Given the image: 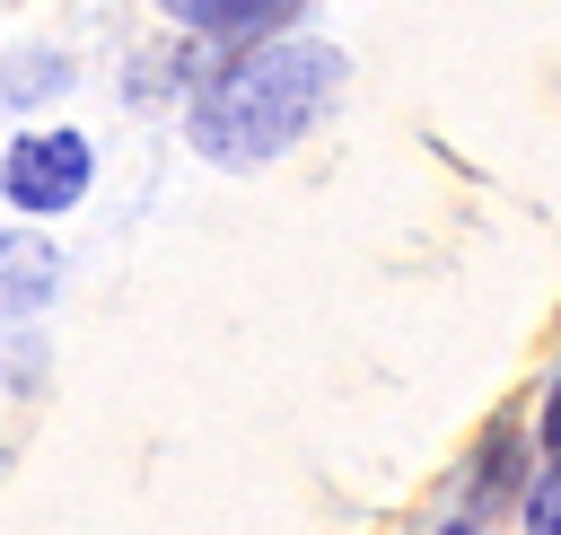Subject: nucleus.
<instances>
[{"mask_svg": "<svg viewBox=\"0 0 561 535\" xmlns=\"http://www.w3.org/2000/svg\"><path fill=\"white\" fill-rule=\"evenodd\" d=\"M447 535H482V526H447Z\"/></svg>", "mask_w": 561, "mask_h": 535, "instance_id": "nucleus-7", "label": "nucleus"}, {"mask_svg": "<svg viewBox=\"0 0 561 535\" xmlns=\"http://www.w3.org/2000/svg\"><path fill=\"white\" fill-rule=\"evenodd\" d=\"M53 289H61V254L44 237H0V325L35 316Z\"/></svg>", "mask_w": 561, "mask_h": 535, "instance_id": "nucleus-3", "label": "nucleus"}, {"mask_svg": "<svg viewBox=\"0 0 561 535\" xmlns=\"http://www.w3.org/2000/svg\"><path fill=\"white\" fill-rule=\"evenodd\" d=\"M0 193L18 210H70L88 193V140L79 132H35L0 158Z\"/></svg>", "mask_w": 561, "mask_h": 535, "instance_id": "nucleus-2", "label": "nucleus"}, {"mask_svg": "<svg viewBox=\"0 0 561 535\" xmlns=\"http://www.w3.org/2000/svg\"><path fill=\"white\" fill-rule=\"evenodd\" d=\"M333 96H342V53H333V44L272 35V44L237 53V61L193 96V149L219 158V167L280 158L289 140H307V132L324 123Z\"/></svg>", "mask_w": 561, "mask_h": 535, "instance_id": "nucleus-1", "label": "nucleus"}, {"mask_svg": "<svg viewBox=\"0 0 561 535\" xmlns=\"http://www.w3.org/2000/svg\"><path fill=\"white\" fill-rule=\"evenodd\" d=\"M543 447H552V465H561V377H552V395H543Z\"/></svg>", "mask_w": 561, "mask_h": 535, "instance_id": "nucleus-6", "label": "nucleus"}, {"mask_svg": "<svg viewBox=\"0 0 561 535\" xmlns=\"http://www.w3.org/2000/svg\"><path fill=\"white\" fill-rule=\"evenodd\" d=\"M526 535H561V465L526 491Z\"/></svg>", "mask_w": 561, "mask_h": 535, "instance_id": "nucleus-5", "label": "nucleus"}, {"mask_svg": "<svg viewBox=\"0 0 561 535\" xmlns=\"http://www.w3.org/2000/svg\"><path fill=\"white\" fill-rule=\"evenodd\" d=\"M167 18H184V26H202V35H254V26H272L289 0H158Z\"/></svg>", "mask_w": 561, "mask_h": 535, "instance_id": "nucleus-4", "label": "nucleus"}]
</instances>
